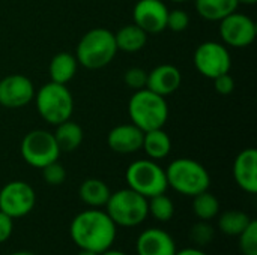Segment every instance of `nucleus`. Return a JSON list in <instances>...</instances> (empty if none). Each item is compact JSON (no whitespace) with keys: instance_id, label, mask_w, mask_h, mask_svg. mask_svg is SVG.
Wrapping results in <instances>:
<instances>
[{"instance_id":"nucleus-33","label":"nucleus","mask_w":257,"mask_h":255,"mask_svg":"<svg viewBox=\"0 0 257 255\" xmlns=\"http://www.w3.org/2000/svg\"><path fill=\"white\" fill-rule=\"evenodd\" d=\"M12 231H14L12 218L3 212H0V243L6 242L12 236Z\"/></svg>"},{"instance_id":"nucleus-5","label":"nucleus","mask_w":257,"mask_h":255,"mask_svg":"<svg viewBox=\"0 0 257 255\" xmlns=\"http://www.w3.org/2000/svg\"><path fill=\"white\" fill-rule=\"evenodd\" d=\"M38 114L48 125H59L69 120L74 111V98L66 84L47 83L35 93Z\"/></svg>"},{"instance_id":"nucleus-28","label":"nucleus","mask_w":257,"mask_h":255,"mask_svg":"<svg viewBox=\"0 0 257 255\" xmlns=\"http://www.w3.org/2000/svg\"><path fill=\"white\" fill-rule=\"evenodd\" d=\"M214 236H215V231L212 225L208 224V221H200L191 228V240L199 246H205L211 243L214 240Z\"/></svg>"},{"instance_id":"nucleus-8","label":"nucleus","mask_w":257,"mask_h":255,"mask_svg":"<svg viewBox=\"0 0 257 255\" xmlns=\"http://www.w3.org/2000/svg\"><path fill=\"white\" fill-rule=\"evenodd\" d=\"M20 152L26 164L39 170L57 161L60 156V149L53 132L44 129H35L26 134Z\"/></svg>"},{"instance_id":"nucleus-16","label":"nucleus","mask_w":257,"mask_h":255,"mask_svg":"<svg viewBox=\"0 0 257 255\" xmlns=\"http://www.w3.org/2000/svg\"><path fill=\"white\" fill-rule=\"evenodd\" d=\"M233 177L238 186L248 192H257V150L253 147L244 149L233 162Z\"/></svg>"},{"instance_id":"nucleus-24","label":"nucleus","mask_w":257,"mask_h":255,"mask_svg":"<svg viewBox=\"0 0 257 255\" xmlns=\"http://www.w3.org/2000/svg\"><path fill=\"white\" fill-rule=\"evenodd\" d=\"M193 212L200 221H211L220 212V201L209 191H203L193 197Z\"/></svg>"},{"instance_id":"nucleus-15","label":"nucleus","mask_w":257,"mask_h":255,"mask_svg":"<svg viewBox=\"0 0 257 255\" xmlns=\"http://www.w3.org/2000/svg\"><path fill=\"white\" fill-rule=\"evenodd\" d=\"M139 255H175L176 243L173 237L161 228H148L137 237Z\"/></svg>"},{"instance_id":"nucleus-32","label":"nucleus","mask_w":257,"mask_h":255,"mask_svg":"<svg viewBox=\"0 0 257 255\" xmlns=\"http://www.w3.org/2000/svg\"><path fill=\"white\" fill-rule=\"evenodd\" d=\"M212 81H214L215 92L220 93V95H230L235 90V80L229 72L223 74V75H218Z\"/></svg>"},{"instance_id":"nucleus-9","label":"nucleus","mask_w":257,"mask_h":255,"mask_svg":"<svg viewBox=\"0 0 257 255\" xmlns=\"http://www.w3.org/2000/svg\"><path fill=\"white\" fill-rule=\"evenodd\" d=\"M194 66L203 77L214 80L218 75L230 72L232 57L223 44L206 41L194 51Z\"/></svg>"},{"instance_id":"nucleus-14","label":"nucleus","mask_w":257,"mask_h":255,"mask_svg":"<svg viewBox=\"0 0 257 255\" xmlns=\"http://www.w3.org/2000/svg\"><path fill=\"white\" fill-rule=\"evenodd\" d=\"M143 134L145 132L133 123L117 125L108 132L107 146L116 153H122V155L134 153L142 149Z\"/></svg>"},{"instance_id":"nucleus-13","label":"nucleus","mask_w":257,"mask_h":255,"mask_svg":"<svg viewBox=\"0 0 257 255\" xmlns=\"http://www.w3.org/2000/svg\"><path fill=\"white\" fill-rule=\"evenodd\" d=\"M169 9L161 0H139L133 9V20L148 35L166 30Z\"/></svg>"},{"instance_id":"nucleus-36","label":"nucleus","mask_w":257,"mask_h":255,"mask_svg":"<svg viewBox=\"0 0 257 255\" xmlns=\"http://www.w3.org/2000/svg\"><path fill=\"white\" fill-rule=\"evenodd\" d=\"M239 3H242V5H248V6H253V5H256L257 0H238Z\"/></svg>"},{"instance_id":"nucleus-2","label":"nucleus","mask_w":257,"mask_h":255,"mask_svg":"<svg viewBox=\"0 0 257 255\" xmlns=\"http://www.w3.org/2000/svg\"><path fill=\"white\" fill-rule=\"evenodd\" d=\"M117 53L114 33L104 27H95L86 32L77 44L75 59L87 69H101L110 65Z\"/></svg>"},{"instance_id":"nucleus-4","label":"nucleus","mask_w":257,"mask_h":255,"mask_svg":"<svg viewBox=\"0 0 257 255\" xmlns=\"http://www.w3.org/2000/svg\"><path fill=\"white\" fill-rule=\"evenodd\" d=\"M166 177L170 188L188 197L208 191L211 185L208 170L200 162L190 158H178L170 162L166 170Z\"/></svg>"},{"instance_id":"nucleus-22","label":"nucleus","mask_w":257,"mask_h":255,"mask_svg":"<svg viewBox=\"0 0 257 255\" xmlns=\"http://www.w3.org/2000/svg\"><path fill=\"white\" fill-rule=\"evenodd\" d=\"M53 135L60 152H72L78 149L83 143V129L71 119L56 125V131L53 132Z\"/></svg>"},{"instance_id":"nucleus-18","label":"nucleus","mask_w":257,"mask_h":255,"mask_svg":"<svg viewBox=\"0 0 257 255\" xmlns=\"http://www.w3.org/2000/svg\"><path fill=\"white\" fill-rule=\"evenodd\" d=\"M114 41L117 51H125V53H137L140 51L146 42H148V33L140 29L137 24H126L120 27L114 33Z\"/></svg>"},{"instance_id":"nucleus-20","label":"nucleus","mask_w":257,"mask_h":255,"mask_svg":"<svg viewBox=\"0 0 257 255\" xmlns=\"http://www.w3.org/2000/svg\"><path fill=\"white\" fill-rule=\"evenodd\" d=\"M78 62L71 53H57L48 66V74L53 83L68 84L77 74Z\"/></svg>"},{"instance_id":"nucleus-23","label":"nucleus","mask_w":257,"mask_h":255,"mask_svg":"<svg viewBox=\"0 0 257 255\" xmlns=\"http://www.w3.org/2000/svg\"><path fill=\"white\" fill-rule=\"evenodd\" d=\"M197 14L208 21H220L236 11L238 0H194Z\"/></svg>"},{"instance_id":"nucleus-10","label":"nucleus","mask_w":257,"mask_h":255,"mask_svg":"<svg viewBox=\"0 0 257 255\" xmlns=\"http://www.w3.org/2000/svg\"><path fill=\"white\" fill-rule=\"evenodd\" d=\"M36 203L33 188L23 180H12L0 189V212L12 219L29 215Z\"/></svg>"},{"instance_id":"nucleus-30","label":"nucleus","mask_w":257,"mask_h":255,"mask_svg":"<svg viewBox=\"0 0 257 255\" xmlns=\"http://www.w3.org/2000/svg\"><path fill=\"white\" fill-rule=\"evenodd\" d=\"M125 84L133 90H142L146 87L148 83V72L142 68H130L123 74Z\"/></svg>"},{"instance_id":"nucleus-11","label":"nucleus","mask_w":257,"mask_h":255,"mask_svg":"<svg viewBox=\"0 0 257 255\" xmlns=\"http://www.w3.org/2000/svg\"><path fill=\"white\" fill-rule=\"evenodd\" d=\"M257 35L256 23L245 14L236 11L220 20V36L224 44L233 48H244L254 42Z\"/></svg>"},{"instance_id":"nucleus-12","label":"nucleus","mask_w":257,"mask_h":255,"mask_svg":"<svg viewBox=\"0 0 257 255\" xmlns=\"http://www.w3.org/2000/svg\"><path fill=\"white\" fill-rule=\"evenodd\" d=\"M32 80L21 74H11L0 80V105L5 108L26 107L35 98Z\"/></svg>"},{"instance_id":"nucleus-1","label":"nucleus","mask_w":257,"mask_h":255,"mask_svg":"<svg viewBox=\"0 0 257 255\" xmlns=\"http://www.w3.org/2000/svg\"><path fill=\"white\" fill-rule=\"evenodd\" d=\"M116 224L99 209L80 212L71 222L69 236L72 242L84 251L102 254L110 249L116 240Z\"/></svg>"},{"instance_id":"nucleus-26","label":"nucleus","mask_w":257,"mask_h":255,"mask_svg":"<svg viewBox=\"0 0 257 255\" xmlns=\"http://www.w3.org/2000/svg\"><path fill=\"white\" fill-rule=\"evenodd\" d=\"M148 209H149V213L160 222L170 221L175 213L173 201L170 200V197L166 195V192L148 198Z\"/></svg>"},{"instance_id":"nucleus-39","label":"nucleus","mask_w":257,"mask_h":255,"mask_svg":"<svg viewBox=\"0 0 257 255\" xmlns=\"http://www.w3.org/2000/svg\"><path fill=\"white\" fill-rule=\"evenodd\" d=\"M170 2H176V3H185V2H188V0H170Z\"/></svg>"},{"instance_id":"nucleus-6","label":"nucleus","mask_w":257,"mask_h":255,"mask_svg":"<svg viewBox=\"0 0 257 255\" xmlns=\"http://www.w3.org/2000/svg\"><path fill=\"white\" fill-rule=\"evenodd\" d=\"M105 212L116 227L133 228L148 218V198L130 188L119 189L110 195L105 204Z\"/></svg>"},{"instance_id":"nucleus-19","label":"nucleus","mask_w":257,"mask_h":255,"mask_svg":"<svg viewBox=\"0 0 257 255\" xmlns=\"http://www.w3.org/2000/svg\"><path fill=\"white\" fill-rule=\"evenodd\" d=\"M142 149L149 156V159L160 161L169 156L172 150V140L163 128L148 131L143 134Z\"/></svg>"},{"instance_id":"nucleus-38","label":"nucleus","mask_w":257,"mask_h":255,"mask_svg":"<svg viewBox=\"0 0 257 255\" xmlns=\"http://www.w3.org/2000/svg\"><path fill=\"white\" fill-rule=\"evenodd\" d=\"M77 255H99L96 252H92V251H84V249H80V252Z\"/></svg>"},{"instance_id":"nucleus-34","label":"nucleus","mask_w":257,"mask_h":255,"mask_svg":"<svg viewBox=\"0 0 257 255\" xmlns=\"http://www.w3.org/2000/svg\"><path fill=\"white\" fill-rule=\"evenodd\" d=\"M175 255H208L205 251L202 249H197V248H187V249H182V251H176Z\"/></svg>"},{"instance_id":"nucleus-25","label":"nucleus","mask_w":257,"mask_h":255,"mask_svg":"<svg viewBox=\"0 0 257 255\" xmlns=\"http://www.w3.org/2000/svg\"><path fill=\"white\" fill-rule=\"evenodd\" d=\"M251 222V218L241 210H227L221 213L218 227L226 236H239Z\"/></svg>"},{"instance_id":"nucleus-37","label":"nucleus","mask_w":257,"mask_h":255,"mask_svg":"<svg viewBox=\"0 0 257 255\" xmlns=\"http://www.w3.org/2000/svg\"><path fill=\"white\" fill-rule=\"evenodd\" d=\"M9 255H38L35 254V252H29V251H17V252H12V254Z\"/></svg>"},{"instance_id":"nucleus-17","label":"nucleus","mask_w":257,"mask_h":255,"mask_svg":"<svg viewBox=\"0 0 257 255\" xmlns=\"http://www.w3.org/2000/svg\"><path fill=\"white\" fill-rule=\"evenodd\" d=\"M181 83H182L181 71L170 63H163L154 68L151 72H148L146 89L161 96H169L181 87Z\"/></svg>"},{"instance_id":"nucleus-35","label":"nucleus","mask_w":257,"mask_h":255,"mask_svg":"<svg viewBox=\"0 0 257 255\" xmlns=\"http://www.w3.org/2000/svg\"><path fill=\"white\" fill-rule=\"evenodd\" d=\"M99 255H126L125 252H122V251H117V249H107V251H104L102 254Z\"/></svg>"},{"instance_id":"nucleus-3","label":"nucleus","mask_w":257,"mask_h":255,"mask_svg":"<svg viewBox=\"0 0 257 255\" xmlns=\"http://www.w3.org/2000/svg\"><path fill=\"white\" fill-rule=\"evenodd\" d=\"M128 114L131 123L143 132L160 129L169 119V105L164 96L149 90H136L128 102Z\"/></svg>"},{"instance_id":"nucleus-27","label":"nucleus","mask_w":257,"mask_h":255,"mask_svg":"<svg viewBox=\"0 0 257 255\" xmlns=\"http://www.w3.org/2000/svg\"><path fill=\"white\" fill-rule=\"evenodd\" d=\"M238 237L242 255H257V221L251 219L248 227Z\"/></svg>"},{"instance_id":"nucleus-29","label":"nucleus","mask_w":257,"mask_h":255,"mask_svg":"<svg viewBox=\"0 0 257 255\" xmlns=\"http://www.w3.org/2000/svg\"><path fill=\"white\" fill-rule=\"evenodd\" d=\"M42 170V177L44 180L51 185V186H57L62 185L66 179V170L62 164H59V161H54L48 165H45Z\"/></svg>"},{"instance_id":"nucleus-7","label":"nucleus","mask_w":257,"mask_h":255,"mask_svg":"<svg viewBox=\"0 0 257 255\" xmlns=\"http://www.w3.org/2000/svg\"><path fill=\"white\" fill-rule=\"evenodd\" d=\"M128 188L139 192L145 198L164 194L169 188L166 170L154 159H137L130 164L125 173Z\"/></svg>"},{"instance_id":"nucleus-21","label":"nucleus","mask_w":257,"mask_h":255,"mask_svg":"<svg viewBox=\"0 0 257 255\" xmlns=\"http://www.w3.org/2000/svg\"><path fill=\"white\" fill-rule=\"evenodd\" d=\"M78 195L84 204L93 209H99L107 204L111 191L101 179H86L78 189Z\"/></svg>"},{"instance_id":"nucleus-31","label":"nucleus","mask_w":257,"mask_h":255,"mask_svg":"<svg viewBox=\"0 0 257 255\" xmlns=\"http://www.w3.org/2000/svg\"><path fill=\"white\" fill-rule=\"evenodd\" d=\"M190 26V17L182 9H173L167 14V26L166 29H170L172 32H184Z\"/></svg>"}]
</instances>
